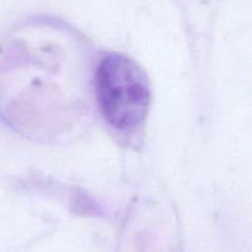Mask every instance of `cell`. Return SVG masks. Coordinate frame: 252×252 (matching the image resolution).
<instances>
[{"mask_svg":"<svg viewBox=\"0 0 252 252\" xmlns=\"http://www.w3.org/2000/svg\"><path fill=\"white\" fill-rule=\"evenodd\" d=\"M95 95L101 115L120 134L139 132L150 106L149 79L142 66L129 57L110 53L95 71Z\"/></svg>","mask_w":252,"mask_h":252,"instance_id":"6da1fadb","label":"cell"}]
</instances>
